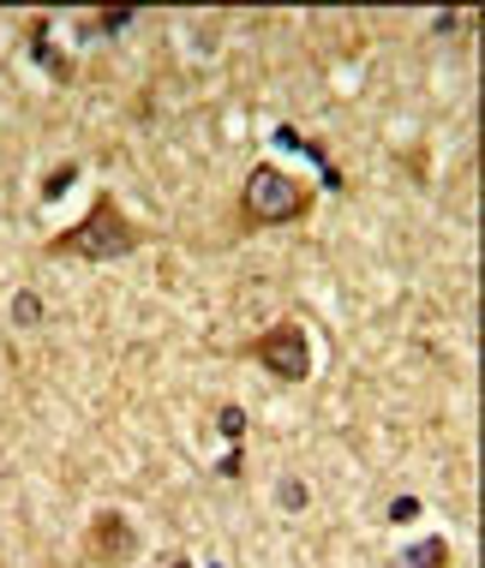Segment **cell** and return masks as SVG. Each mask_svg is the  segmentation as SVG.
I'll return each instance as SVG.
<instances>
[{"mask_svg": "<svg viewBox=\"0 0 485 568\" xmlns=\"http://www.w3.org/2000/svg\"><path fill=\"white\" fill-rule=\"evenodd\" d=\"M162 568H199V562H192V557H169V562H162Z\"/></svg>", "mask_w": 485, "mask_h": 568, "instance_id": "12", "label": "cell"}, {"mask_svg": "<svg viewBox=\"0 0 485 568\" xmlns=\"http://www.w3.org/2000/svg\"><path fill=\"white\" fill-rule=\"evenodd\" d=\"M240 473H246V449H229L216 460V479H240Z\"/></svg>", "mask_w": 485, "mask_h": 568, "instance_id": "10", "label": "cell"}, {"mask_svg": "<svg viewBox=\"0 0 485 568\" xmlns=\"http://www.w3.org/2000/svg\"><path fill=\"white\" fill-rule=\"evenodd\" d=\"M72 180H79V168H72V162H67V168H54V174L42 180V197H60V192L72 186Z\"/></svg>", "mask_w": 485, "mask_h": 568, "instance_id": "9", "label": "cell"}, {"mask_svg": "<svg viewBox=\"0 0 485 568\" xmlns=\"http://www.w3.org/2000/svg\"><path fill=\"white\" fill-rule=\"evenodd\" d=\"M300 503H306V485L287 479V485H282V509H300Z\"/></svg>", "mask_w": 485, "mask_h": 568, "instance_id": "11", "label": "cell"}, {"mask_svg": "<svg viewBox=\"0 0 485 568\" xmlns=\"http://www.w3.org/2000/svg\"><path fill=\"white\" fill-rule=\"evenodd\" d=\"M246 359L276 383H306L312 377V335L300 317H276L270 329H257L246 342Z\"/></svg>", "mask_w": 485, "mask_h": 568, "instance_id": "3", "label": "cell"}, {"mask_svg": "<svg viewBox=\"0 0 485 568\" xmlns=\"http://www.w3.org/2000/svg\"><path fill=\"white\" fill-rule=\"evenodd\" d=\"M144 245V227L120 210V197L102 186L90 197V210L72 227H60L49 240V257H79V264H120V257H132Z\"/></svg>", "mask_w": 485, "mask_h": 568, "instance_id": "1", "label": "cell"}, {"mask_svg": "<svg viewBox=\"0 0 485 568\" xmlns=\"http://www.w3.org/2000/svg\"><path fill=\"white\" fill-rule=\"evenodd\" d=\"M312 216V186L282 162H252L246 186H240V204H234V222L240 234H270V227H287V222H306Z\"/></svg>", "mask_w": 485, "mask_h": 568, "instance_id": "2", "label": "cell"}, {"mask_svg": "<svg viewBox=\"0 0 485 568\" xmlns=\"http://www.w3.org/2000/svg\"><path fill=\"white\" fill-rule=\"evenodd\" d=\"M30 54H37V60H42V67L54 72L60 84L72 79V60H67V54H60L54 42H49V19H30Z\"/></svg>", "mask_w": 485, "mask_h": 568, "instance_id": "5", "label": "cell"}, {"mask_svg": "<svg viewBox=\"0 0 485 568\" xmlns=\"http://www.w3.org/2000/svg\"><path fill=\"white\" fill-rule=\"evenodd\" d=\"M144 550V532L132 527L127 509H97L84 527V562L90 568H132Z\"/></svg>", "mask_w": 485, "mask_h": 568, "instance_id": "4", "label": "cell"}, {"mask_svg": "<svg viewBox=\"0 0 485 568\" xmlns=\"http://www.w3.org/2000/svg\"><path fill=\"white\" fill-rule=\"evenodd\" d=\"M216 432L229 437V443H240V437H246V407H234V402L216 407Z\"/></svg>", "mask_w": 485, "mask_h": 568, "instance_id": "7", "label": "cell"}, {"mask_svg": "<svg viewBox=\"0 0 485 568\" xmlns=\"http://www.w3.org/2000/svg\"><path fill=\"white\" fill-rule=\"evenodd\" d=\"M396 568H449V539H420V545H407Z\"/></svg>", "mask_w": 485, "mask_h": 568, "instance_id": "6", "label": "cell"}, {"mask_svg": "<svg viewBox=\"0 0 485 568\" xmlns=\"http://www.w3.org/2000/svg\"><path fill=\"white\" fill-rule=\"evenodd\" d=\"M12 324H19V329L42 324V300L37 294H19V300H12Z\"/></svg>", "mask_w": 485, "mask_h": 568, "instance_id": "8", "label": "cell"}]
</instances>
